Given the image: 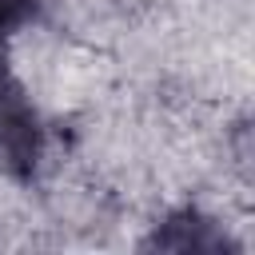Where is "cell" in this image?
<instances>
[{"mask_svg": "<svg viewBox=\"0 0 255 255\" xmlns=\"http://www.w3.org/2000/svg\"><path fill=\"white\" fill-rule=\"evenodd\" d=\"M44 159V128L24 88L0 68V171L32 179Z\"/></svg>", "mask_w": 255, "mask_h": 255, "instance_id": "1", "label": "cell"}, {"mask_svg": "<svg viewBox=\"0 0 255 255\" xmlns=\"http://www.w3.org/2000/svg\"><path fill=\"white\" fill-rule=\"evenodd\" d=\"M36 8H40V0H0V36H8L20 24H28Z\"/></svg>", "mask_w": 255, "mask_h": 255, "instance_id": "2", "label": "cell"}]
</instances>
